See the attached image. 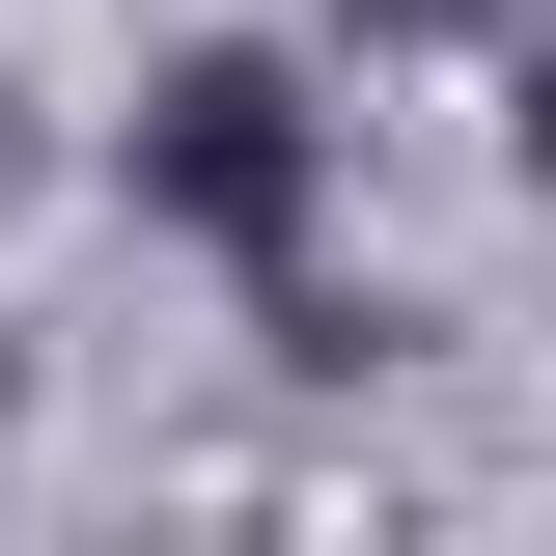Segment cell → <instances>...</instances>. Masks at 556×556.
Segmentation results:
<instances>
[{
    "instance_id": "1",
    "label": "cell",
    "mask_w": 556,
    "mask_h": 556,
    "mask_svg": "<svg viewBox=\"0 0 556 556\" xmlns=\"http://www.w3.org/2000/svg\"><path fill=\"white\" fill-rule=\"evenodd\" d=\"M139 195L195 223V251H278V223L334 195V139H306V84H278V56H167V112H139Z\"/></svg>"
}]
</instances>
